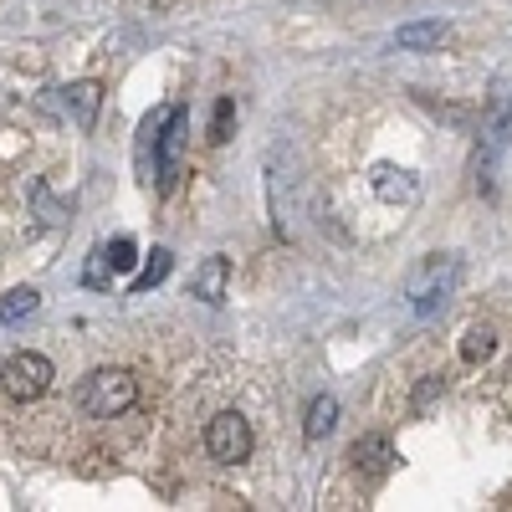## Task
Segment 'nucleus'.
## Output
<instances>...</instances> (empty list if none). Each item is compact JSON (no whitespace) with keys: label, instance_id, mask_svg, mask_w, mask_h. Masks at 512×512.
I'll use <instances>...</instances> for the list:
<instances>
[{"label":"nucleus","instance_id":"obj_8","mask_svg":"<svg viewBox=\"0 0 512 512\" xmlns=\"http://www.w3.org/2000/svg\"><path fill=\"white\" fill-rule=\"evenodd\" d=\"M98 103H103V88H98V82H72V88H67V113H72L82 128L98 123Z\"/></svg>","mask_w":512,"mask_h":512},{"label":"nucleus","instance_id":"obj_15","mask_svg":"<svg viewBox=\"0 0 512 512\" xmlns=\"http://www.w3.org/2000/svg\"><path fill=\"white\" fill-rule=\"evenodd\" d=\"M82 282H88V287H113V256H108V246H98L93 256H88V267H82Z\"/></svg>","mask_w":512,"mask_h":512},{"label":"nucleus","instance_id":"obj_12","mask_svg":"<svg viewBox=\"0 0 512 512\" xmlns=\"http://www.w3.org/2000/svg\"><path fill=\"white\" fill-rule=\"evenodd\" d=\"M492 354H497V333H492V328L477 323V328L461 333V359H466V364H487Z\"/></svg>","mask_w":512,"mask_h":512},{"label":"nucleus","instance_id":"obj_4","mask_svg":"<svg viewBox=\"0 0 512 512\" xmlns=\"http://www.w3.org/2000/svg\"><path fill=\"white\" fill-rule=\"evenodd\" d=\"M0 384H6V395L11 400H41V395H47L52 390V359L47 354H11L6 359V369H0Z\"/></svg>","mask_w":512,"mask_h":512},{"label":"nucleus","instance_id":"obj_1","mask_svg":"<svg viewBox=\"0 0 512 512\" xmlns=\"http://www.w3.org/2000/svg\"><path fill=\"white\" fill-rule=\"evenodd\" d=\"M134 400H139V379L128 369H93L77 390V405L98 420H118L123 410H134Z\"/></svg>","mask_w":512,"mask_h":512},{"label":"nucleus","instance_id":"obj_18","mask_svg":"<svg viewBox=\"0 0 512 512\" xmlns=\"http://www.w3.org/2000/svg\"><path fill=\"white\" fill-rule=\"evenodd\" d=\"M108 256H113V272H128V267H134V262H139V246H134V241H128V236H118V241L108 246Z\"/></svg>","mask_w":512,"mask_h":512},{"label":"nucleus","instance_id":"obj_13","mask_svg":"<svg viewBox=\"0 0 512 512\" xmlns=\"http://www.w3.org/2000/svg\"><path fill=\"white\" fill-rule=\"evenodd\" d=\"M333 425H338V400H333V395H318V400L308 405V436L323 441V436H333Z\"/></svg>","mask_w":512,"mask_h":512},{"label":"nucleus","instance_id":"obj_3","mask_svg":"<svg viewBox=\"0 0 512 512\" xmlns=\"http://www.w3.org/2000/svg\"><path fill=\"white\" fill-rule=\"evenodd\" d=\"M251 420L246 415H236V410H221L216 420L205 425V451L216 456L221 466H241L246 456H251Z\"/></svg>","mask_w":512,"mask_h":512},{"label":"nucleus","instance_id":"obj_7","mask_svg":"<svg viewBox=\"0 0 512 512\" xmlns=\"http://www.w3.org/2000/svg\"><path fill=\"white\" fill-rule=\"evenodd\" d=\"M226 287H231V262L226 256H205V262L195 267L190 297H200V303H226Z\"/></svg>","mask_w":512,"mask_h":512},{"label":"nucleus","instance_id":"obj_5","mask_svg":"<svg viewBox=\"0 0 512 512\" xmlns=\"http://www.w3.org/2000/svg\"><path fill=\"white\" fill-rule=\"evenodd\" d=\"M349 461H354V472H364L369 482H379V477H390V466H395L400 456H395L390 436H364V441L349 451Z\"/></svg>","mask_w":512,"mask_h":512},{"label":"nucleus","instance_id":"obj_11","mask_svg":"<svg viewBox=\"0 0 512 512\" xmlns=\"http://www.w3.org/2000/svg\"><path fill=\"white\" fill-rule=\"evenodd\" d=\"M41 308V292L36 287H11L6 297H0V323H21Z\"/></svg>","mask_w":512,"mask_h":512},{"label":"nucleus","instance_id":"obj_19","mask_svg":"<svg viewBox=\"0 0 512 512\" xmlns=\"http://www.w3.org/2000/svg\"><path fill=\"white\" fill-rule=\"evenodd\" d=\"M436 395H441V374H431V379H425L420 390H415V415L431 410V405H436Z\"/></svg>","mask_w":512,"mask_h":512},{"label":"nucleus","instance_id":"obj_16","mask_svg":"<svg viewBox=\"0 0 512 512\" xmlns=\"http://www.w3.org/2000/svg\"><path fill=\"white\" fill-rule=\"evenodd\" d=\"M169 267H175V262H169V251H154L149 262H144V272L134 277V292H154V287L169 277Z\"/></svg>","mask_w":512,"mask_h":512},{"label":"nucleus","instance_id":"obj_2","mask_svg":"<svg viewBox=\"0 0 512 512\" xmlns=\"http://www.w3.org/2000/svg\"><path fill=\"white\" fill-rule=\"evenodd\" d=\"M456 282H461V262L456 256H425V262L410 272V282H405V292H410V308L420 313V318H431L446 297L456 292Z\"/></svg>","mask_w":512,"mask_h":512},{"label":"nucleus","instance_id":"obj_6","mask_svg":"<svg viewBox=\"0 0 512 512\" xmlns=\"http://www.w3.org/2000/svg\"><path fill=\"white\" fill-rule=\"evenodd\" d=\"M369 185H374V195L384 205H410L420 195V180L410 175V169H395V164H379L374 175H369Z\"/></svg>","mask_w":512,"mask_h":512},{"label":"nucleus","instance_id":"obj_9","mask_svg":"<svg viewBox=\"0 0 512 512\" xmlns=\"http://www.w3.org/2000/svg\"><path fill=\"white\" fill-rule=\"evenodd\" d=\"M451 31L441 26V21H415V26H400V52H431V47H441Z\"/></svg>","mask_w":512,"mask_h":512},{"label":"nucleus","instance_id":"obj_14","mask_svg":"<svg viewBox=\"0 0 512 512\" xmlns=\"http://www.w3.org/2000/svg\"><path fill=\"white\" fill-rule=\"evenodd\" d=\"M31 205H36L41 226H62V221H67V205H62V200H52V190H47V185H31Z\"/></svg>","mask_w":512,"mask_h":512},{"label":"nucleus","instance_id":"obj_17","mask_svg":"<svg viewBox=\"0 0 512 512\" xmlns=\"http://www.w3.org/2000/svg\"><path fill=\"white\" fill-rule=\"evenodd\" d=\"M231 123H236V103L221 98L216 113H210V144H226V139H231Z\"/></svg>","mask_w":512,"mask_h":512},{"label":"nucleus","instance_id":"obj_10","mask_svg":"<svg viewBox=\"0 0 512 512\" xmlns=\"http://www.w3.org/2000/svg\"><path fill=\"white\" fill-rule=\"evenodd\" d=\"M420 103H425V113H436L441 123H451V128H477L482 123V113L477 108H466V103H446V98H431V93H420Z\"/></svg>","mask_w":512,"mask_h":512}]
</instances>
